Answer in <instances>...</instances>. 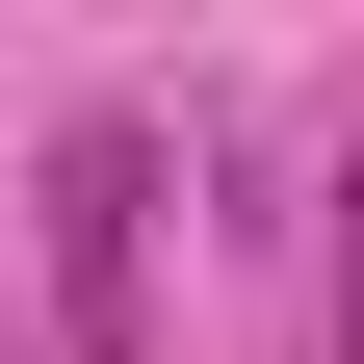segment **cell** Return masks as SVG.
I'll return each mask as SVG.
<instances>
[{
	"label": "cell",
	"mask_w": 364,
	"mask_h": 364,
	"mask_svg": "<svg viewBox=\"0 0 364 364\" xmlns=\"http://www.w3.org/2000/svg\"><path fill=\"white\" fill-rule=\"evenodd\" d=\"M130 208H156V130H78V156H53V287H78V364H130Z\"/></svg>",
	"instance_id": "cell-1"
},
{
	"label": "cell",
	"mask_w": 364,
	"mask_h": 364,
	"mask_svg": "<svg viewBox=\"0 0 364 364\" xmlns=\"http://www.w3.org/2000/svg\"><path fill=\"white\" fill-rule=\"evenodd\" d=\"M338 364H364V235H338Z\"/></svg>",
	"instance_id": "cell-2"
},
{
	"label": "cell",
	"mask_w": 364,
	"mask_h": 364,
	"mask_svg": "<svg viewBox=\"0 0 364 364\" xmlns=\"http://www.w3.org/2000/svg\"><path fill=\"white\" fill-rule=\"evenodd\" d=\"M0 364H26V338H0Z\"/></svg>",
	"instance_id": "cell-3"
}]
</instances>
